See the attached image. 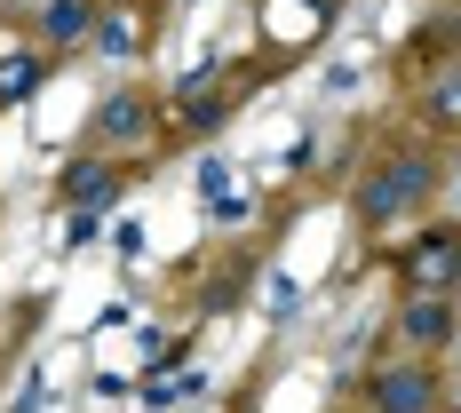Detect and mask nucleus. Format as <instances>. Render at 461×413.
I'll use <instances>...</instances> for the list:
<instances>
[{"label":"nucleus","instance_id":"nucleus-5","mask_svg":"<svg viewBox=\"0 0 461 413\" xmlns=\"http://www.w3.org/2000/svg\"><path fill=\"white\" fill-rule=\"evenodd\" d=\"M406 334H414L421 350H438V342L454 334V302H446V286H414V302H406Z\"/></svg>","mask_w":461,"mask_h":413},{"label":"nucleus","instance_id":"nucleus-9","mask_svg":"<svg viewBox=\"0 0 461 413\" xmlns=\"http://www.w3.org/2000/svg\"><path fill=\"white\" fill-rule=\"evenodd\" d=\"M95 40H104V56H128V48H136V24H128V16H104Z\"/></svg>","mask_w":461,"mask_h":413},{"label":"nucleus","instance_id":"nucleus-6","mask_svg":"<svg viewBox=\"0 0 461 413\" xmlns=\"http://www.w3.org/2000/svg\"><path fill=\"white\" fill-rule=\"evenodd\" d=\"M95 128H104V143H120V136H143V128H151V103H136V95H112V103L95 112Z\"/></svg>","mask_w":461,"mask_h":413},{"label":"nucleus","instance_id":"nucleus-2","mask_svg":"<svg viewBox=\"0 0 461 413\" xmlns=\"http://www.w3.org/2000/svg\"><path fill=\"white\" fill-rule=\"evenodd\" d=\"M454 271H461V230L454 223L421 230L414 247H406V278H414V286H454Z\"/></svg>","mask_w":461,"mask_h":413},{"label":"nucleus","instance_id":"nucleus-3","mask_svg":"<svg viewBox=\"0 0 461 413\" xmlns=\"http://www.w3.org/2000/svg\"><path fill=\"white\" fill-rule=\"evenodd\" d=\"M438 398V373L429 366H398V373H374V406L382 413H421Z\"/></svg>","mask_w":461,"mask_h":413},{"label":"nucleus","instance_id":"nucleus-4","mask_svg":"<svg viewBox=\"0 0 461 413\" xmlns=\"http://www.w3.org/2000/svg\"><path fill=\"white\" fill-rule=\"evenodd\" d=\"M112 191H120V175H112V159H72V167H64V184H56V199H64V207H112Z\"/></svg>","mask_w":461,"mask_h":413},{"label":"nucleus","instance_id":"nucleus-1","mask_svg":"<svg viewBox=\"0 0 461 413\" xmlns=\"http://www.w3.org/2000/svg\"><path fill=\"white\" fill-rule=\"evenodd\" d=\"M421 191H429V159H398V167H382V175L358 191V223H390V215H406Z\"/></svg>","mask_w":461,"mask_h":413},{"label":"nucleus","instance_id":"nucleus-7","mask_svg":"<svg viewBox=\"0 0 461 413\" xmlns=\"http://www.w3.org/2000/svg\"><path fill=\"white\" fill-rule=\"evenodd\" d=\"M41 32L48 40H80V32H88V0H48Z\"/></svg>","mask_w":461,"mask_h":413},{"label":"nucleus","instance_id":"nucleus-8","mask_svg":"<svg viewBox=\"0 0 461 413\" xmlns=\"http://www.w3.org/2000/svg\"><path fill=\"white\" fill-rule=\"evenodd\" d=\"M32 88H41V64H32V56H8V64H0V103H24Z\"/></svg>","mask_w":461,"mask_h":413}]
</instances>
